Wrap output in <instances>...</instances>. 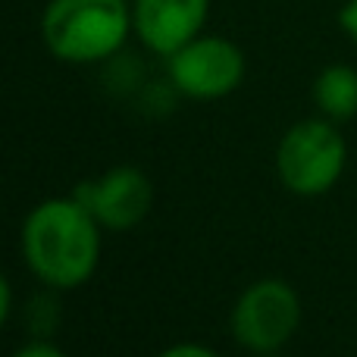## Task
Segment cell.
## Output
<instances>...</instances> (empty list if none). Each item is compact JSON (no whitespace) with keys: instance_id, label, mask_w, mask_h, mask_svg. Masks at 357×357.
<instances>
[{"instance_id":"6da1fadb","label":"cell","mask_w":357,"mask_h":357,"mask_svg":"<svg viewBox=\"0 0 357 357\" xmlns=\"http://www.w3.org/2000/svg\"><path fill=\"white\" fill-rule=\"evenodd\" d=\"M100 222L85 204L69 197H47L22 220L19 248L31 276L54 291H73L94 276L100 264Z\"/></svg>"},{"instance_id":"7a4b0ae2","label":"cell","mask_w":357,"mask_h":357,"mask_svg":"<svg viewBox=\"0 0 357 357\" xmlns=\"http://www.w3.org/2000/svg\"><path fill=\"white\" fill-rule=\"evenodd\" d=\"M132 31V0H47L41 41L60 63H107L126 47Z\"/></svg>"},{"instance_id":"3957f363","label":"cell","mask_w":357,"mask_h":357,"mask_svg":"<svg viewBox=\"0 0 357 357\" xmlns=\"http://www.w3.org/2000/svg\"><path fill=\"white\" fill-rule=\"evenodd\" d=\"M348 144L326 116L295 123L276 144V176L298 197H320L345 173Z\"/></svg>"},{"instance_id":"277c9868","label":"cell","mask_w":357,"mask_h":357,"mask_svg":"<svg viewBox=\"0 0 357 357\" xmlns=\"http://www.w3.org/2000/svg\"><path fill=\"white\" fill-rule=\"evenodd\" d=\"M301 326V298L285 279L266 276L245 285L229 314V333L245 351H282Z\"/></svg>"},{"instance_id":"5b68a950","label":"cell","mask_w":357,"mask_h":357,"mask_svg":"<svg viewBox=\"0 0 357 357\" xmlns=\"http://www.w3.org/2000/svg\"><path fill=\"white\" fill-rule=\"evenodd\" d=\"M248 73L245 50L222 35H197L167 56V75L176 94L188 100H222L238 91Z\"/></svg>"},{"instance_id":"8992f818","label":"cell","mask_w":357,"mask_h":357,"mask_svg":"<svg viewBox=\"0 0 357 357\" xmlns=\"http://www.w3.org/2000/svg\"><path fill=\"white\" fill-rule=\"evenodd\" d=\"M73 197L85 204V210L100 222V229L129 232L148 220L151 204H154V185L144 169L132 163H116L98 178H85L73 191Z\"/></svg>"},{"instance_id":"52a82bcc","label":"cell","mask_w":357,"mask_h":357,"mask_svg":"<svg viewBox=\"0 0 357 357\" xmlns=\"http://www.w3.org/2000/svg\"><path fill=\"white\" fill-rule=\"evenodd\" d=\"M210 0H132V31L151 50L163 56L204 31Z\"/></svg>"},{"instance_id":"ba28073f","label":"cell","mask_w":357,"mask_h":357,"mask_svg":"<svg viewBox=\"0 0 357 357\" xmlns=\"http://www.w3.org/2000/svg\"><path fill=\"white\" fill-rule=\"evenodd\" d=\"M314 104L333 123L357 116V69L348 63H329L314 79Z\"/></svg>"},{"instance_id":"9c48e42d","label":"cell","mask_w":357,"mask_h":357,"mask_svg":"<svg viewBox=\"0 0 357 357\" xmlns=\"http://www.w3.org/2000/svg\"><path fill=\"white\" fill-rule=\"evenodd\" d=\"M56 291L54 289H44L41 295L31 298L29 304V326H31V339H50V333H54L56 326V301H54Z\"/></svg>"},{"instance_id":"30bf717a","label":"cell","mask_w":357,"mask_h":357,"mask_svg":"<svg viewBox=\"0 0 357 357\" xmlns=\"http://www.w3.org/2000/svg\"><path fill=\"white\" fill-rule=\"evenodd\" d=\"M10 357H69V354L60 345H54L50 339H31L25 345H19Z\"/></svg>"},{"instance_id":"8fae6325","label":"cell","mask_w":357,"mask_h":357,"mask_svg":"<svg viewBox=\"0 0 357 357\" xmlns=\"http://www.w3.org/2000/svg\"><path fill=\"white\" fill-rule=\"evenodd\" d=\"M157 357H220V354L207 345H197V342H178V345L163 348Z\"/></svg>"},{"instance_id":"7c38bea8","label":"cell","mask_w":357,"mask_h":357,"mask_svg":"<svg viewBox=\"0 0 357 357\" xmlns=\"http://www.w3.org/2000/svg\"><path fill=\"white\" fill-rule=\"evenodd\" d=\"M339 29L357 44V0H345L339 10Z\"/></svg>"},{"instance_id":"4fadbf2b","label":"cell","mask_w":357,"mask_h":357,"mask_svg":"<svg viewBox=\"0 0 357 357\" xmlns=\"http://www.w3.org/2000/svg\"><path fill=\"white\" fill-rule=\"evenodd\" d=\"M10 314H13V285H10V279L0 273V329L6 326Z\"/></svg>"},{"instance_id":"5bb4252c","label":"cell","mask_w":357,"mask_h":357,"mask_svg":"<svg viewBox=\"0 0 357 357\" xmlns=\"http://www.w3.org/2000/svg\"><path fill=\"white\" fill-rule=\"evenodd\" d=\"M257 357H282L279 351H270V354H257Z\"/></svg>"}]
</instances>
